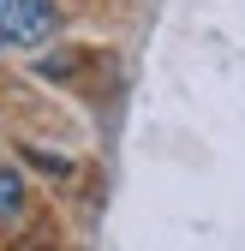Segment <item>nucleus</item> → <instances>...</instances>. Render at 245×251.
<instances>
[{
  "instance_id": "f257e3e1",
  "label": "nucleus",
  "mask_w": 245,
  "mask_h": 251,
  "mask_svg": "<svg viewBox=\"0 0 245 251\" xmlns=\"http://www.w3.org/2000/svg\"><path fill=\"white\" fill-rule=\"evenodd\" d=\"M60 30L54 0H0V42L6 48H42Z\"/></svg>"
},
{
  "instance_id": "f03ea898",
  "label": "nucleus",
  "mask_w": 245,
  "mask_h": 251,
  "mask_svg": "<svg viewBox=\"0 0 245 251\" xmlns=\"http://www.w3.org/2000/svg\"><path fill=\"white\" fill-rule=\"evenodd\" d=\"M24 215V174L0 155V222H18Z\"/></svg>"
}]
</instances>
